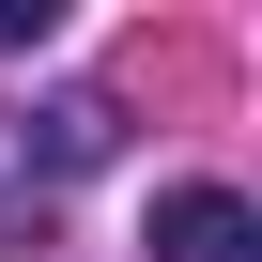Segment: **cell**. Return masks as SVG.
Wrapping results in <instances>:
<instances>
[{"instance_id":"obj_1","label":"cell","mask_w":262,"mask_h":262,"mask_svg":"<svg viewBox=\"0 0 262 262\" xmlns=\"http://www.w3.org/2000/svg\"><path fill=\"white\" fill-rule=\"evenodd\" d=\"M123 155V108L108 93H47V108H16V123H0V201H47V185H77V170H108Z\"/></svg>"},{"instance_id":"obj_2","label":"cell","mask_w":262,"mask_h":262,"mask_svg":"<svg viewBox=\"0 0 262 262\" xmlns=\"http://www.w3.org/2000/svg\"><path fill=\"white\" fill-rule=\"evenodd\" d=\"M155 262H262V201L247 185H155Z\"/></svg>"},{"instance_id":"obj_3","label":"cell","mask_w":262,"mask_h":262,"mask_svg":"<svg viewBox=\"0 0 262 262\" xmlns=\"http://www.w3.org/2000/svg\"><path fill=\"white\" fill-rule=\"evenodd\" d=\"M62 31V0H0V47H47Z\"/></svg>"}]
</instances>
